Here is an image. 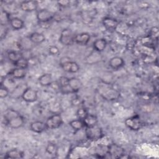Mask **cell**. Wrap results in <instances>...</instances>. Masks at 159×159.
Wrapping results in <instances>:
<instances>
[{
  "label": "cell",
  "instance_id": "ac0fdd59",
  "mask_svg": "<svg viewBox=\"0 0 159 159\" xmlns=\"http://www.w3.org/2000/svg\"><path fill=\"white\" fill-rule=\"evenodd\" d=\"M93 45L95 51L98 52H101L106 48L107 45V41L105 39L103 38L98 39L93 42Z\"/></svg>",
  "mask_w": 159,
  "mask_h": 159
},
{
  "label": "cell",
  "instance_id": "4fadbf2b",
  "mask_svg": "<svg viewBox=\"0 0 159 159\" xmlns=\"http://www.w3.org/2000/svg\"><path fill=\"white\" fill-rule=\"evenodd\" d=\"M68 87L70 91V93H76L82 87V83L81 80L77 78L73 77L69 78Z\"/></svg>",
  "mask_w": 159,
  "mask_h": 159
},
{
  "label": "cell",
  "instance_id": "d590c367",
  "mask_svg": "<svg viewBox=\"0 0 159 159\" xmlns=\"http://www.w3.org/2000/svg\"><path fill=\"white\" fill-rule=\"evenodd\" d=\"M57 3L60 6H61L62 7H66L70 5V1H67V0H62V1H58L57 2Z\"/></svg>",
  "mask_w": 159,
  "mask_h": 159
},
{
  "label": "cell",
  "instance_id": "cb8c5ba5",
  "mask_svg": "<svg viewBox=\"0 0 159 159\" xmlns=\"http://www.w3.org/2000/svg\"><path fill=\"white\" fill-rule=\"evenodd\" d=\"M9 23L11 27L14 30H16L22 29L24 26V23L23 20L18 17L11 18Z\"/></svg>",
  "mask_w": 159,
  "mask_h": 159
},
{
  "label": "cell",
  "instance_id": "836d02e7",
  "mask_svg": "<svg viewBox=\"0 0 159 159\" xmlns=\"http://www.w3.org/2000/svg\"><path fill=\"white\" fill-rule=\"evenodd\" d=\"M8 94H9L8 89L5 86H1V88H0V97H1V98H6L8 96Z\"/></svg>",
  "mask_w": 159,
  "mask_h": 159
},
{
  "label": "cell",
  "instance_id": "277c9868",
  "mask_svg": "<svg viewBox=\"0 0 159 159\" xmlns=\"http://www.w3.org/2000/svg\"><path fill=\"white\" fill-rule=\"evenodd\" d=\"M63 123V119L60 113L54 114L50 116L46 120L45 124L47 129H55L60 127Z\"/></svg>",
  "mask_w": 159,
  "mask_h": 159
},
{
  "label": "cell",
  "instance_id": "44dd1931",
  "mask_svg": "<svg viewBox=\"0 0 159 159\" xmlns=\"http://www.w3.org/2000/svg\"><path fill=\"white\" fill-rule=\"evenodd\" d=\"M9 75L16 79L24 78L26 75L25 69L16 67L15 68L12 69V70L9 72Z\"/></svg>",
  "mask_w": 159,
  "mask_h": 159
},
{
  "label": "cell",
  "instance_id": "d6986e66",
  "mask_svg": "<svg viewBox=\"0 0 159 159\" xmlns=\"http://www.w3.org/2000/svg\"><path fill=\"white\" fill-rule=\"evenodd\" d=\"M29 40L31 42L35 44H40L45 42V37L42 33L33 32L29 36Z\"/></svg>",
  "mask_w": 159,
  "mask_h": 159
},
{
  "label": "cell",
  "instance_id": "ba28073f",
  "mask_svg": "<svg viewBox=\"0 0 159 159\" xmlns=\"http://www.w3.org/2000/svg\"><path fill=\"white\" fill-rule=\"evenodd\" d=\"M60 66L65 71L68 73H75L80 70L78 64L69 60H66L65 61H60Z\"/></svg>",
  "mask_w": 159,
  "mask_h": 159
},
{
  "label": "cell",
  "instance_id": "e0dca14e",
  "mask_svg": "<svg viewBox=\"0 0 159 159\" xmlns=\"http://www.w3.org/2000/svg\"><path fill=\"white\" fill-rule=\"evenodd\" d=\"M69 78L66 76H61L58 80V86L59 89L61 93L65 94L71 93L69 87H68Z\"/></svg>",
  "mask_w": 159,
  "mask_h": 159
},
{
  "label": "cell",
  "instance_id": "f546056e",
  "mask_svg": "<svg viewBox=\"0 0 159 159\" xmlns=\"http://www.w3.org/2000/svg\"><path fill=\"white\" fill-rule=\"evenodd\" d=\"M1 21L2 25H6V23L7 22H10L11 19L9 13L6 11L2 10L1 12Z\"/></svg>",
  "mask_w": 159,
  "mask_h": 159
},
{
  "label": "cell",
  "instance_id": "7a4b0ae2",
  "mask_svg": "<svg viewBox=\"0 0 159 159\" xmlns=\"http://www.w3.org/2000/svg\"><path fill=\"white\" fill-rule=\"evenodd\" d=\"M101 96L106 100L114 101L119 98L120 96L119 91L111 86H104L99 89Z\"/></svg>",
  "mask_w": 159,
  "mask_h": 159
},
{
  "label": "cell",
  "instance_id": "1f68e13d",
  "mask_svg": "<svg viewBox=\"0 0 159 159\" xmlns=\"http://www.w3.org/2000/svg\"><path fill=\"white\" fill-rule=\"evenodd\" d=\"M76 114H77V116L78 117V119L83 120L88 114V112L86 108L80 107V109H78L76 112Z\"/></svg>",
  "mask_w": 159,
  "mask_h": 159
},
{
  "label": "cell",
  "instance_id": "5b68a950",
  "mask_svg": "<svg viewBox=\"0 0 159 159\" xmlns=\"http://www.w3.org/2000/svg\"><path fill=\"white\" fill-rule=\"evenodd\" d=\"M75 35L69 29H63L60 34L59 40L63 45H70L74 42Z\"/></svg>",
  "mask_w": 159,
  "mask_h": 159
},
{
  "label": "cell",
  "instance_id": "8fae6325",
  "mask_svg": "<svg viewBox=\"0 0 159 159\" xmlns=\"http://www.w3.org/2000/svg\"><path fill=\"white\" fill-rule=\"evenodd\" d=\"M107 155H110L112 158H119L122 157L124 155V152L123 148L120 146L116 144H112L109 145Z\"/></svg>",
  "mask_w": 159,
  "mask_h": 159
},
{
  "label": "cell",
  "instance_id": "4dcf8cb0",
  "mask_svg": "<svg viewBox=\"0 0 159 159\" xmlns=\"http://www.w3.org/2000/svg\"><path fill=\"white\" fill-rule=\"evenodd\" d=\"M49 111L54 114L59 113L60 111V105L57 102H53L49 104Z\"/></svg>",
  "mask_w": 159,
  "mask_h": 159
},
{
  "label": "cell",
  "instance_id": "484cf974",
  "mask_svg": "<svg viewBox=\"0 0 159 159\" xmlns=\"http://www.w3.org/2000/svg\"><path fill=\"white\" fill-rule=\"evenodd\" d=\"M69 124H70V127L75 130H80L84 127L83 120L80 119L72 120L70 122Z\"/></svg>",
  "mask_w": 159,
  "mask_h": 159
},
{
  "label": "cell",
  "instance_id": "6da1fadb",
  "mask_svg": "<svg viewBox=\"0 0 159 159\" xmlns=\"http://www.w3.org/2000/svg\"><path fill=\"white\" fill-rule=\"evenodd\" d=\"M6 124L12 129L21 127L24 124V117L13 109H7L3 115Z\"/></svg>",
  "mask_w": 159,
  "mask_h": 159
},
{
  "label": "cell",
  "instance_id": "30bf717a",
  "mask_svg": "<svg viewBox=\"0 0 159 159\" xmlns=\"http://www.w3.org/2000/svg\"><path fill=\"white\" fill-rule=\"evenodd\" d=\"M119 22L116 19L106 17L102 19V24L105 29L109 32H114L116 30Z\"/></svg>",
  "mask_w": 159,
  "mask_h": 159
},
{
  "label": "cell",
  "instance_id": "5bb4252c",
  "mask_svg": "<svg viewBox=\"0 0 159 159\" xmlns=\"http://www.w3.org/2000/svg\"><path fill=\"white\" fill-rule=\"evenodd\" d=\"M30 129L34 132L42 133L44 132L47 129V127L45 122L40 120H36L31 122L30 125Z\"/></svg>",
  "mask_w": 159,
  "mask_h": 159
},
{
  "label": "cell",
  "instance_id": "52a82bcc",
  "mask_svg": "<svg viewBox=\"0 0 159 159\" xmlns=\"http://www.w3.org/2000/svg\"><path fill=\"white\" fill-rule=\"evenodd\" d=\"M55 17V13L47 9H42L37 13V19L39 22H49Z\"/></svg>",
  "mask_w": 159,
  "mask_h": 159
},
{
  "label": "cell",
  "instance_id": "2e32d148",
  "mask_svg": "<svg viewBox=\"0 0 159 159\" xmlns=\"http://www.w3.org/2000/svg\"><path fill=\"white\" fill-rule=\"evenodd\" d=\"M124 65V61L120 57H114L109 61V66L113 70H119Z\"/></svg>",
  "mask_w": 159,
  "mask_h": 159
},
{
  "label": "cell",
  "instance_id": "83f0119b",
  "mask_svg": "<svg viewBox=\"0 0 159 159\" xmlns=\"http://www.w3.org/2000/svg\"><path fill=\"white\" fill-rule=\"evenodd\" d=\"M14 65L16 67L26 69L29 65V60L22 57L17 61H16L15 63H14Z\"/></svg>",
  "mask_w": 159,
  "mask_h": 159
},
{
  "label": "cell",
  "instance_id": "e575fe53",
  "mask_svg": "<svg viewBox=\"0 0 159 159\" xmlns=\"http://www.w3.org/2000/svg\"><path fill=\"white\" fill-rule=\"evenodd\" d=\"M7 32V28L6 25L1 24V39L2 40L6 37Z\"/></svg>",
  "mask_w": 159,
  "mask_h": 159
},
{
  "label": "cell",
  "instance_id": "7c38bea8",
  "mask_svg": "<svg viewBox=\"0 0 159 159\" xmlns=\"http://www.w3.org/2000/svg\"><path fill=\"white\" fill-rule=\"evenodd\" d=\"M20 9L25 12H33L37 10L38 4L35 1H24L20 4Z\"/></svg>",
  "mask_w": 159,
  "mask_h": 159
},
{
  "label": "cell",
  "instance_id": "ffe728a7",
  "mask_svg": "<svg viewBox=\"0 0 159 159\" xmlns=\"http://www.w3.org/2000/svg\"><path fill=\"white\" fill-rule=\"evenodd\" d=\"M85 127H89L94 126L98 124V118L96 116L88 114L83 119Z\"/></svg>",
  "mask_w": 159,
  "mask_h": 159
},
{
  "label": "cell",
  "instance_id": "8992f818",
  "mask_svg": "<svg viewBox=\"0 0 159 159\" xmlns=\"http://www.w3.org/2000/svg\"><path fill=\"white\" fill-rule=\"evenodd\" d=\"M125 124L132 130H139L142 127V122L138 116H134L126 119Z\"/></svg>",
  "mask_w": 159,
  "mask_h": 159
},
{
  "label": "cell",
  "instance_id": "9c48e42d",
  "mask_svg": "<svg viewBox=\"0 0 159 159\" xmlns=\"http://www.w3.org/2000/svg\"><path fill=\"white\" fill-rule=\"evenodd\" d=\"M37 91L31 88H27L22 93V98L27 102H33L37 99Z\"/></svg>",
  "mask_w": 159,
  "mask_h": 159
},
{
  "label": "cell",
  "instance_id": "3957f363",
  "mask_svg": "<svg viewBox=\"0 0 159 159\" xmlns=\"http://www.w3.org/2000/svg\"><path fill=\"white\" fill-rule=\"evenodd\" d=\"M85 134L86 138L91 141H97L104 135L102 129L98 124L92 127H86Z\"/></svg>",
  "mask_w": 159,
  "mask_h": 159
},
{
  "label": "cell",
  "instance_id": "f1b7e54d",
  "mask_svg": "<svg viewBox=\"0 0 159 159\" xmlns=\"http://www.w3.org/2000/svg\"><path fill=\"white\" fill-rule=\"evenodd\" d=\"M158 28L156 26L153 27L150 29L149 35L148 36L154 41V40H157L158 38Z\"/></svg>",
  "mask_w": 159,
  "mask_h": 159
},
{
  "label": "cell",
  "instance_id": "9a60e30c",
  "mask_svg": "<svg viewBox=\"0 0 159 159\" xmlns=\"http://www.w3.org/2000/svg\"><path fill=\"white\" fill-rule=\"evenodd\" d=\"M90 40V35L88 33H80L75 35L74 42L80 45H86Z\"/></svg>",
  "mask_w": 159,
  "mask_h": 159
},
{
  "label": "cell",
  "instance_id": "7402d4cb",
  "mask_svg": "<svg viewBox=\"0 0 159 159\" xmlns=\"http://www.w3.org/2000/svg\"><path fill=\"white\" fill-rule=\"evenodd\" d=\"M39 83L42 86H50L52 83V75L50 73H45L39 78Z\"/></svg>",
  "mask_w": 159,
  "mask_h": 159
},
{
  "label": "cell",
  "instance_id": "d6a6232c",
  "mask_svg": "<svg viewBox=\"0 0 159 159\" xmlns=\"http://www.w3.org/2000/svg\"><path fill=\"white\" fill-rule=\"evenodd\" d=\"M48 53L51 55H57L60 52L58 48L55 45H50L48 47Z\"/></svg>",
  "mask_w": 159,
  "mask_h": 159
},
{
  "label": "cell",
  "instance_id": "603a6c76",
  "mask_svg": "<svg viewBox=\"0 0 159 159\" xmlns=\"http://www.w3.org/2000/svg\"><path fill=\"white\" fill-rule=\"evenodd\" d=\"M24 153L17 149H12L6 152L4 158H22Z\"/></svg>",
  "mask_w": 159,
  "mask_h": 159
},
{
  "label": "cell",
  "instance_id": "4316f807",
  "mask_svg": "<svg viewBox=\"0 0 159 159\" xmlns=\"http://www.w3.org/2000/svg\"><path fill=\"white\" fill-rule=\"evenodd\" d=\"M46 152L50 155H56L58 153V147L54 143H49L46 147Z\"/></svg>",
  "mask_w": 159,
  "mask_h": 159
},
{
  "label": "cell",
  "instance_id": "d4e9b609",
  "mask_svg": "<svg viewBox=\"0 0 159 159\" xmlns=\"http://www.w3.org/2000/svg\"><path fill=\"white\" fill-rule=\"evenodd\" d=\"M7 58L14 64L22 57V53L16 50H11L7 53Z\"/></svg>",
  "mask_w": 159,
  "mask_h": 159
}]
</instances>
